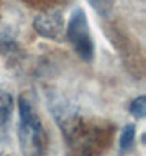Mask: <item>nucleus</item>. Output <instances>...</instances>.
Returning <instances> with one entry per match:
<instances>
[{"label": "nucleus", "mask_w": 146, "mask_h": 156, "mask_svg": "<svg viewBox=\"0 0 146 156\" xmlns=\"http://www.w3.org/2000/svg\"><path fill=\"white\" fill-rule=\"evenodd\" d=\"M18 141L23 156H43L46 151V133L40 115L36 113L30 99L25 95L18 97Z\"/></svg>", "instance_id": "1"}, {"label": "nucleus", "mask_w": 146, "mask_h": 156, "mask_svg": "<svg viewBox=\"0 0 146 156\" xmlns=\"http://www.w3.org/2000/svg\"><path fill=\"white\" fill-rule=\"evenodd\" d=\"M64 36L72 46V49L77 53V56L84 61L94 59V40L90 35L89 22H87L85 12L82 8L72 12L68 27L64 30Z\"/></svg>", "instance_id": "2"}, {"label": "nucleus", "mask_w": 146, "mask_h": 156, "mask_svg": "<svg viewBox=\"0 0 146 156\" xmlns=\"http://www.w3.org/2000/svg\"><path fill=\"white\" fill-rule=\"evenodd\" d=\"M33 28L43 38L59 41L64 38L66 25H64L62 13L59 10H46V12H41V13H38L35 16Z\"/></svg>", "instance_id": "3"}, {"label": "nucleus", "mask_w": 146, "mask_h": 156, "mask_svg": "<svg viewBox=\"0 0 146 156\" xmlns=\"http://www.w3.org/2000/svg\"><path fill=\"white\" fill-rule=\"evenodd\" d=\"M53 113L57 119V123L62 128V132L66 135H72V132L76 130L79 123V115L76 108L71 107L68 102H61L56 104V107H53Z\"/></svg>", "instance_id": "4"}, {"label": "nucleus", "mask_w": 146, "mask_h": 156, "mask_svg": "<svg viewBox=\"0 0 146 156\" xmlns=\"http://www.w3.org/2000/svg\"><path fill=\"white\" fill-rule=\"evenodd\" d=\"M12 110H13V97L8 94L7 90L0 89V135L5 133Z\"/></svg>", "instance_id": "5"}, {"label": "nucleus", "mask_w": 146, "mask_h": 156, "mask_svg": "<svg viewBox=\"0 0 146 156\" xmlns=\"http://www.w3.org/2000/svg\"><path fill=\"white\" fill-rule=\"evenodd\" d=\"M20 53V44L8 31H0V54L2 56H15Z\"/></svg>", "instance_id": "6"}, {"label": "nucleus", "mask_w": 146, "mask_h": 156, "mask_svg": "<svg viewBox=\"0 0 146 156\" xmlns=\"http://www.w3.org/2000/svg\"><path fill=\"white\" fill-rule=\"evenodd\" d=\"M135 136H136V126L133 123L125 125L122 133H120V140H118L120 153H127V151H130L133 148V145H135Z\"/></svg>", "instance_id": "7"}, {"label": "nucleus", "mask_w": 146, "mask_h": 156, "mask_svg": "<svg viewBox=\"0 0 146 156\" xmlns=\"http://www.w3.org/2000/svg\"><path fill=\"white\" fill-rule=\"evenodd\" d=\"M130 113H131L133 117H136V119H140V120L146 117V97L144 95L136 97V99L131 102Z\"/></svg>", "instance_id": "8"}, {"label": "nucleus", "mask_w": 146, "mask_h": 156, "mask_svg": "<svg viewBox=\"0 0 146 156\" xmlns=\"http://www.w3.org/2000/svg\"><path fill=\"white\" fill-rule=\"evenodd\" d=\"M79 156H90V154H79Z\"/></svg>", "instance_id": "9"}]
</instances>
